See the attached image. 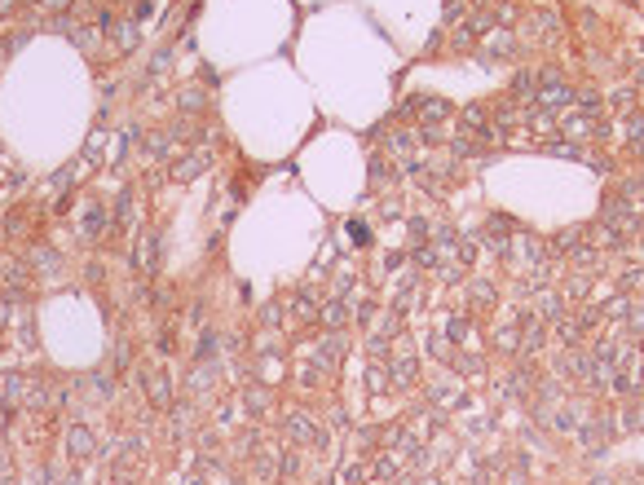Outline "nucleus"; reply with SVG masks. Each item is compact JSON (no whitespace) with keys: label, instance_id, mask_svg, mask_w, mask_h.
Wrapping results in <instances>:
<instances>
[{"label":"nucleus","instance_id":"1","mask_svg":"<svg viewBox=\"0 0 644 485\" xmlns=\"http://www.w3.org/2000/svg\"><path fill=\"white\" fill-rule=\"evenodd\" d=\"M534 102H539L543 111H565V106H574V89H569L565 80H560V84H543V89L534 93Z\"/></svg>","mask_w":644,"mask_h":485},{"label":"nucleus","instance_id":"2","mask_svg":"<svg viewBox=\"0 0 644 485\" xmlns=\"http://www.w3.org/2000/svg\"><path fill=\"white\" fill-rule=\"evenodd\" d=\"M605 441H609V428H605L600 419H591L587 428H582V446H587L591 455H600V446H605Z\"/></svg>","mask_w":644,"mask_h":485},{"label":"nucleus","instance_id":"3","mask_svg":"<svg viewBox=\"0 0 644 485\" xmlns=\"http://www.w3.org/2000/svg\"><path fill=\"white\" fill-rule=\"evenodd\" d=\"M415 375H420L415 358H397V362H393V384H397V388H411V384H415Z\"/></svg>","mask_w":644,"mask_h":485},{"label":"nucleus","instance_id":"4","mask_svg":"<svg viewBox=\"0 0 644 485\" xmlns=\"http://www.w3.org/2000/svg\"><path fill=\"white\" fill-rule=\"evenodd\" d=\"M534 84H539V76H534V67H521L517 71V80H512V93L526 102V97H534Z\"/></svg>","mask_w":644,"mask_h":485},{"label":"nucleus","instance_id":"5","mask_svg":"<svg viewBox=\"0 0 644 485\" xmlns=\"http://www.w3.org/2000/svg\"><path fill=\"white\" fill-rule=\"evenodd\" d=\"M420 115H424V124H437V119L450 115V106L441 102V97H424V102H420Z\"/></svg>","mask_w":644,"mask_h":485},{"label":"nucleus","instance_id":"6","mask_svg":"<svg viewBox=\"0 0 644 485\" xmlns=\"http://www.w3.org/2000/svg\"><path fill=\"white\" fill-rule=\"evenodd\" d=\"M534 309H539V318H547V322H560V318H565V313H560V296H547V291L534 300Z\"/></svg>","mask_w":644,"mask_h":485},{"label":"nucleus","instance_id":"7","mask_svg":"<svg viewBox=\"0 0 644 485\" xmlns=\"http://www.w3.org/2000/svg\"><path fill=\"white\" fill-rule=\"evenodd\" d=\"M485 128V106H463V132Z\"/></svg>","mask_w":644,"mask_h":485},{"label":"nucleus","instance_id":"8","mask_svg":"<svg viewBox=\"0 0 644 485\" xmlns=\"http://www.w3.org/2000/svg\"><path fill=\"white\" fill-rule=\"evenodd\" d=\"M472 300H476V305H494V287L476 278V283H472Z\"/></svg>","mask_w":644,"mask_h":485},{"label":"nucleus","instance_id":"9","mask_svg":"<svg viewBox=\"0 0 644 485\" xmlns=\"http://www.w3.org/2000/svg\"><path fill=\"white\" fill-rule=\"evenodd\" d=\"M623 287L627 291H644V270H627L623 274Z\"/></svg>","mask_w":644,"mask_h":485},{"label":"nucleus","instance_id":"10","mask_svg":"<svg viewBox=\"0 0 644 485\" xmlns=\"http://www.w3.org/2000/svg\"><path fill=\"white\" fill-rule=\"evenodd\" d=\"M322 318H327L331 326H344V318H349V313H344V305H327V309H322Z\"/></svg>","mask_w":644,"mask_h":485},{"label":"nucleus","instance_id":"11","mask_svg":"<svg viewBox=\"0 0 644 485\" xmlns=\"http://www.w3.org/2000/svg\"><path fill=\"white\" fill-rule=\"evenodd\" d=\"M472 40H476V31L468 27V22H463V27L455 31V48H472Z\"/></svg>","mask_w":644,"mask_h":485},{"label":"nucleus","instance_id":"12","mask_svg":"<svg viewBox=\"0 0 644 485\" xmlns=\"http://www.w3.org/2000/svg\"><path fill=\"white\" fill-rule=\"evenodd\" d=\"M530 128H534V132H552V115H547V111L530 115Z\"/></svg>","mask_w":644,"mask_h":485},{"label":"nucleus","instance_id":"13","mask_svg":"<svg viewBox=\"0 0 644 485\" xmlns=\"http://www.w3.org/2000/svg\"><path fill=\"white\" fill-rule=\"evenodd\" d=\"M415 265H428V270H433V265H437V252H433V247H415Z\"/></svg>","mask_w":644,"mask_h":485},{"label":"nucleus","instance_id":"14","mask_svg":"<svg viewBox=\"0 0 644 485\" xmlns=\"http://www.w3.org/2000/svg\"><path fill=\"white\" fill-rule=\"evenodd\" d=\"M627 331H644V309H627Z\"/></svg>","mask_w":644,"mask_h":485},{"label":"nucleus","instance_id":"15","mask_svg":"<svg viewBox=\"0 0 644 485\" xmlns=\"http://www.w3.org/2000/svg\"><path fill=\"white\" fill-rule=\"evenodd\" d=\"M463 9H468V0H446V18H450V22H459Z\"/></svg>","mask_w":644,"mask_h":485},{"label":"nucleus","instance_id":"16","mask_svg":"<svg viewBox=\"0 0 644 485\" xmlns=\"http://www.w3.org/2000/svg\"><path fill=\"white\" fill-rule=\"evenodd\" d=\"M468 326H472L468 318H455V322H450V340H459V335H468Z\"/></svg>","mask_w":644,"mask_h":485},{"label":"nucleus","instance_id":"17","mask_svg":"<svg viewBox=\"0 0 644 485\" xmlns=\"http://www.w3.org/2000/svg\"><path fill=\"white\" fill-rule=\"evenodd\" d=\"M578 106H582V111H600V93H582Z\"/></svg>","mask_w":644,"mask_h":485},{"label":"nucleus","instance_id":"18","mask_svg":"<svg viewBox=\"0 0 644 485\" xmlns=\"http://www.w3.org/2000/svg\"><path fill=\"white\" fill-rule=\"evenodd\" d=\"M292 432L296 436H314V432H309V423H305V415H292Z\"/></svg>","mask_w":644,"mask_h":485},{"label":"nucleus","instance_id":"19","mask_svg":"<svg viewBox=\"0 0 644 485\" xmlns=\"http://www.w3.org/2000/svg\"><path fill=\"white\" fill-rule=\"evenodd\" d=\"M636 5H644V0H636Z\"/></svg>","mask_w":644,"mask_h":485}]
</instances>
